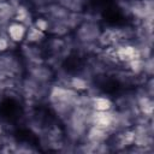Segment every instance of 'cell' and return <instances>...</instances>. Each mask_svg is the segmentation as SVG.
<instances>
[{"instance_id":"10","label":"cell","mask_w":154,"mask_h":154,"mask_svg":"<svg viewBox=\"0 0 154 154\" xmlns=\"http://www.w3.org/2000/svg\"><path fill=\"white\" fill-rule=\"evenodd\" d=\"M13 20L20 22V23H23V24L26 25V26H29V25L32 24V22H31V14H30L29 10H28L25 6H23V5H19V6L16 8Z\"/></svg>"},{"instance_id":"13","label":"cell","mask_w":154,"mask_h":154,"mask_svg":"<svg viewBox=\"0 0 154 154\" xmlns=\"http://www.w3.org/2000/svg\"><path fill=\"white\" fill-rule=\"evenodd\" d=\"M69 87L72 88L73 90L76 91H84L87 90L89 87H88V81L83 77H71L70 81H69Z\"/></svg>"},{"instance_id":"15","label":"cell","mask_w":154,"mask_h":154,"mask_svg":"<svg viewBox=\"0 0 154 154\" xmlns=\"http://www.w3.org/2000/svg\"><path fill=\"white\" fill-rule=\"evenodd\" d=\"M10 42H11V41H10V38H8L7 36H2V35H0V54L8 49V47H10Z\"/></svg>"},{"instance_id":"14","label":"cell","mask_w":154,"mask_h":154,"mask_svg":"<svg viewBox=\"0 0 154 154\" xmlns=\"http://www.w3.org/2000/svg\"><path fill=\"white\" fill-rule=\"evenodd\" d=\"M37 29H40L41 31H43V32H46V31H48L49 29H51V22H49V19L48 18H37V19H35V22L32 23Z\"/></svg>"},{"instance_id":"3","label":"cell","mask_w":154,"mask_h":154,"mask_svg":"<svg viewBox=\"0 0 154 154\" xmlns=\"http://www.w3.org/2000/svg\"><path fill=\"white\" fill-rule=\"evenodd\" d=\"M114 55L116 59L122 61V63H129L130 60H134L136 58H142L140 49L137 46L130 45V43H122L118 45L114 48Z\"/></svg>"},{"instance_id":"4","label":"cell","mask_w":154,"mask_h":154,"mask_svg":"<svg viewBox=\"0 0 154 154\" xmlns=\"http://www.w3.org/2000/svg\"><path fill=\"white\" fill-rule=\"evenodd\" d=\"M26 30H28L26 25H24L20 22L13 20V22L7 24V26H6V35H7V37L10 38L11 42L20 43V42H23L25 40Z\"/></svg>"},{"instance_id":"6","label":"cell","mask_w":154,"mask_h":154,"mask_svg":"<svg viewBox=\"0 0 154 154\" xmlns=\"http://www.w3.org/2000/svg\"><path fill=\"white\" fill-rule=\"evenodd\" d=\"M90 107L94 111H111L113 108V102L106 96H91Z\"/></svg>"},{"instance_id":"8","label":"cell","mask_w":154,"mask_h":154,"mask_svg":"<svg viewBox=\"0 0 154 154\" xmlns=\"http://www.w3.org/2000/svg\"><path fill=\"white\" fill-rule=\"evenodd\" d=\"M16 8L10 4V1L0 0V25L8 24L10 19L14 17Z\"/></svg>"},{"instance_id":"2","label":"cell","mask_w":154,"mask_h":154,"mask_svg":"<svg viewBox=\"0 0 154 154\" xmlns=\"http://www.w3.org/2000/svg\"><path fill=\"white\" fill-rule=\"evenodd\" d=\"M113 124V111H94L91 109L89 117V126L95 125L102 129H106L108 132H112Z\"/></svg>"},{"instance_id":"11","label":"cell","mask_w":154,"mask_h":154,"mask_svg":"<svg viewBox=\"0 0 154 154\" xmlns=\"http://www.w3.org/2000/svg\"><path fill=\"white\" fill-rule=\"evenodd\" d=\"M134 141H135V134L132 129H123V131L117 137V142L120 147L132 146Z\"/></svg>"},{"instance_id":"9","label":"cell","mask_w":154,"mask_h":154,"mask_svg":"<svg viewBox=\"0 0 154 154\" xmlns=\"http://www.w3.org/2000/svg\"><path fill=\"white\" fill-rule=\"evenodd\" d=\"M45 37H46V32H43L40 29H37L34 24L28 26L26 35H25V40H26L28 43H30V45L40 43L41 41L45 40Z\"/></svg>"},{"instance_id":"1","label":"cell","mask_w":154,"mask_h":154,"mask_svg":"<svg viewBox=\"0 0 154 154\" xmlns=\"http://www.w3.org/2000/svg\"><path fill=\"white\" fill-rule=\"evenodd\" d=\"M100 34H101L100 26H99V24H96L94 22L82 23L78 26L77 32H76L78 40L83 43H93V42L97 41Z\"/></svg>"},{"instance_id":"5","label":"cell","mask_w":154,"mask_h":154,"mask_svg":"<svg viewBox=\"0 0 154 154\" xmlns=\"http://www.w3.org/2000/svg\"><path fill=\"white\" fill-rule=\"evenodd\" d=\"M84 137H85L87 143L97 146V144L105 143L108 140L109 132L106 129H102V128H99L95 125H90V126H88Z\"/></svg>"},{"instance_id":"12","label":"cell","mask_w":154,"mask_h":154,"mask_svg":"<svg viewBox=\"0 0 154 154\" xmlns=\"http://www.w3.org/2000/svg\"><path fill=\"white\" fill-rule=\"evenodd\" d=\"M144 59L146 58H136V59L126 63L128 69L130 70V72L132 75H140V73L144 72Z\"/></svg>"},{"instance_id":"7","label":"cell","mask_w":154,"mask_h":154,"mask_svg":"<svg viewBox=\"0 0 154 154\" xmlns=\"http://www.w3.org/2000/svg\"><path fill=\"white\" fill-rule=\"evenodd\" d=\"M137 108H138V112L143 117L150 118L153 114V100H152V97L147 96V95L140 96L137 99Z\"/></svg>"}]
</instances>
